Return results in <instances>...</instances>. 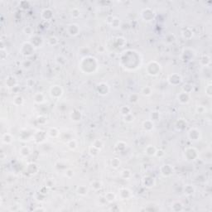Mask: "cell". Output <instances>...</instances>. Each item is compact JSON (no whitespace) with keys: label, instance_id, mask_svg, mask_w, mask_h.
<instances>
[{"label":"cell","instance_id":"1","mask_svg":"<svg viewBox=\"0 0 212 212\" xmlns=\"http://www.w3.org/2000/svg\"><path fill=\"white\" fill-rule=\"evenodd\" d=\"M79 68L85 74H94L98 71L99 61L94 56L89 55L85 56L79 62Z\"/></svg>","mask_w":212,"mask_h":212},{"label":"cell","instance_id":"2","mask_svg":"<svg viewBox=\"0 0 212 212\" xmlns=\"http://www.w3.org/2000/svg\"><path fill=\"white\" fill-rule=\"evenodd\" d=\"M145 71L148 76H157L162 71V66L157 60H151L145 66Z\"/></svg>","mask_w":212,"mask_h":212},{"label":"cell","instance_id":"3","mask_svg":"<svg viewBox=\"0 0 212 212\" xmlns=\"http://www.w3.org/2000/svg\"><path fill=\"white\" fill-rule=\"evenodd\" d=\"M183 157L187 162H193L199 158V152L194 147H187L184 150Z\"/></svg>","mask_w":212,"mask_h":212},{"label":"cell","instance_id":"4","mask_svg":"<svg viewBox=\"0 0 212 212\" xmlns=\"http://www.w3.org/2000/svg\"><path fill=\"white\" fill-rule=\"evenodd\" d=\"M19 52H20V54H21L23 56H24V57L26 58H28L34 54L35 47L30 42V41H28V42H25L21 45V47H20V51H19Z\"/></svg>","mask_w":212,"mask_h":212},{"label":"cell","instance_id":"5","mask_svg":"<svg viewBox=\"0 0 212 212\" xmlns=\"http://www.w3.org/2000/svg\"><path fill=\"white\" fill-rule=\"evenodd\" d=\"M49 94H50L51 97L54 100H60V98L63 96L64 89L59 85H53L49 89Z\"/></svg>","mask_w":212,"mask_h":212},{"label":"cell","instance_id":"6","mask_svg":"<svg viewBox=\"0 0 212 212\" xmlns=\"http://www.w3.org/2000/svg\"><path fill=\"white\" fill-rule=\"evenodd\" d=\"M187 138L192 142H198L202 139V133L199 128L193 127L187 131Z\"/></svg>","mask_w":212,"mask_h":212},{"label":"cell","instance_id":"7","mask_svg":"<svg viewBox=\"0 0 212 212\" xmlns=\"http://www.w3.org/2000/svg\"><path fill=\"white\" fill-rule=\"evenodd\" d=\"M159 173L163 177H170L175 173V169L171 164H163L160 167Z\"/></svg>","mask_w":212,"mask_h":212},{"label":"cell","instance_id":"8","mask_svg":"<svg viewBox=\"0 0 212 212\" xmlns=\"http://www.w3.org/2000/svg\"><path fill=\"white\" fill-rule=\"evenodd\" d=\"M167 81L170 85L173 86H177L181 84L182 82V77L179 73H173L170 74L167 78Z\"/></svg>","mask_w":212,"mask_h":212},{"label":"cell","instance_id":"9","mask_svg":"<svg viewBox=\"0 0 212 212\" xmlns=\"http://www.w3.org/2000/svg\"><path fill=\"white\" fill-rule=\"evenodd\" d=\"M47 139V131H43L41 129H38L37 131L32 134V139L34 140L36 143H42L46 141V139Z\"/></svg>","mask_w":212,"mask_h":212},{"label":"cell","instance_id":"10","mask_svg":"<svg viewBox=\"0 0 212 212\" xmlns=\"http://www.w3.org/2000/svg\"><path fill=\"white\" fill-rule=\"evenodd\" d=\"M66 33L70 37H77L81 33V27L77 23H70L66 27Z\"/></svg>","mask_w":212,"mask_h":212},{"label":"cell","instance_id":"11","mask_svg":"<svg viewBox=\"0 0 212 212\" xmlns=\"http://www.w3.org/2000/svg\"><path fill=\"white\" fill-rule=\"evenodd\" d=\"M155 12L151 8H143L141 11V18L145 22H150L154 19Z\"/></svg>","mask_w":212,"mask_h":212},{"label":"cell","instance_id":"12","mask_svg":"<svg viewBox=\"0 0 212 212\" xmlns=\"http://www.w3.org/2000/svg\"><path fill=\"white\" fill-rule=\"evenodd\" d=\"M177 100L178 103L181 105H188L191 101V94H188L186 92H184L181 90L179 94L177 95Z\"/></svg>","mask_w":212,"mask_h":212},{"label":"cell","instance_id":"13","mask_svg":"<svg viewBox=\"0 0 212 212\" xmlns=\"http://www.w3.org/2000/svg\"><path fill=\"white\" fill-rule=\"evenodd\" d=\"M110 85L105 82H100L96 85V92L100 96H105L110 93Z\"/></svg>","mask_w":212,"mask_h":212},{"label":"cell","instance_id":"14","mask_svg":"<svg viewBox=\"0 0 212 212\" xmlns=\"http://www.w3.org/2000/svg\"><path fill=\"white\" fill-rule=\"evenodd\" d=\"M118 197L122 201L130 199L131 197H133V192L131 190H129L127 187H121L118 190Z\"/></svg>","mask_w":212,"mask_h":212},{"label":"cell","instance_id":"15","mask_svg":"<svg viewBox=\"0 0 212 212\" xmlns=\"http://www.w3.org/2000/svg\"><path fill=\"white\" fill-rule=\"evenodd\" d=\"M41 18L43 21L50 22L54 18V13L50 8H44L41 13Z\"/></svg>","mask_w":212,"mask_h":212},{"label":"cell","instance_id":"16","mask_svg":"<svg viewBox=\"0 0 212 212\" xmlns=\"http://www.w3.org/2000/svg\"><path fill=\"white\" fill-rule=\"evenodd\" d=\"M142 184L146 188H152L156 185V180L151 176H145L142 180Z\"/></svg>","mask_w":212,"mask_h":212},{"label":"cell","instance_id":"17","mask_svg":"<svg viewBox=\"0 0 212 212\" xmlns=\"http://www.w3.org/2000/svg\"><path fill=\"white\" fill-rule=\"evenodd\" d=\"M32 100L34 101L35 104L37 105H42L46 102V95H45L44 93L42 92H36L33 96H32Z\"/></svg>","mask_w":212,"mask_h":212},{"label":"cell","instance_id":"18","mask_svg":"<svg viewBox=\"0 0 212 212\" xmlns=\"http://www.w3.org/2000/svg\"><path fill=\"white\" fill-rule=\"evenodd\" d=\"M5 85L8 89H13L18 85V79L13 76H8L5 79Z\"/></svg>","mask_w":212,"mask_h":212},{"label":"cell","instance_id":"19","mask_svg":"<svg viewBox=\"0 0 212 212\" xmlns=\"http://www.w3.org/2000/svg\"><path fill=\"white\" fill-rule=\"evenodd\" d=\"M181 35L185 40H191L194 37V31L191 27H185L181 30Z\"/></svg>","mask_w":212,"mask_h":212},{"label":"cell","instance_id":"20","mask_svg":"<svg viewBox=\"0 0 212 212\" xmlns=\"http://www.w3.org/2000/svg\"><path fill=\"white\" fill-rule=\"evenodd\" d=\"M82 117H83L82 113L78 110H72L71 112V114H70V118H71V120L73 121V122H75V123H78V122H80V121L82 119Z\"/></svg>","mask_w":212,"mask_h":212},{"label":"cell","instance_id":"21","mask_svg":"<svg viewBox=\"0 0 212 212\" xmlns=\"http://www.w3.org/2000/svg\"><path fill=\"white\" fill-rule=\"evenodd\" d=\"M157 148L154 145L152 144H148L146 148H144V153L148 156V157H155L156 152H157Z\"/></svg>","mask_w":212,"mask_h":212},{"label":"cell","instance_id":"22","mask_svg":"<svg viewBox=\"0 0 212 212\" xmlns=\"http://www.w3.org/2000/svg\"><path fill=\"white\" fill-rule=\"evenodd\" d=\"M31 37V40H30V42L34 46L35 48L37 47H41L43 44V39L42 37H40L38 35H33Z\"/></svg>","mask_w":212,"mask_h":212},{"label":"cell","instance_id":"23","mask_svg":"<svg viewBox=\"0 0 212 212\" xmlns=\"http://www.w3.org/2000/svg\"><path fill=\"white\" fill-rule=\"evenodd\" d=\"M143 128L147 133H150L154 129V122L151 119H147L143 123Z\"/></svg>","mask_w":212,"mask_h":212},{"label":"cell","instance_id":"24","mask_svg":"<svg viewBox=\"0 0 212 212\" xmlns=\"http://www.w3.org/2000/svg\"><path fill=\"white\" fill-rule=\"evenodd\" d=\"M89 187L94 191H100L103 187L102 181H100V180H93V181H90Z\"/></svg>","mask_w":212,"mask_h":212},{"label":"cell","instance_id":"25","mask_svg":"<svg viewBox=\"0 0 212 212\" xmlns=\"http://www.w3.org/2000/svg\"><path fill=\"white\" fill-rule=\"evenodd\" d=\"M47 137H49L51 139H56L58 137H60V132L57 128L56 127H52V128H48L47 131Z\"/></svg>","mask_w":212,"mask_h":212},{"label":"cell","instance_id":"26","mask_svg":"<svg viewBox=\"0 0 212 212\" xmlns=\"http://www.w3.org/2000/svg\"><path fill=\"white\" fill-rule=\"evenodd\" d=\"M76 194L80 197H85L89 192V187L85 185H80L76 187Z\"/></svg>","mask_w":212,"mask_h":212},{"label":"cell","instance_id":"27","mask_svg":"<svg viewBox=\"0 0 212 212\" xmlns=\"http://www.w3.org/2000/svg\"><path fill=\"white\" fill-rule=\"evenodd\" d=\"M200 64L201 66H202L203 67H207V66H210L211 64V59H210V56L207 54H204L202 55L200 58Z\"/></svg>","mask_w":212,"mask_h":212},{"label":"cell","instance_id":"28","mask_svg":"<svg viewBox=\"0 0 212 212\" xmlns=\"http://www.w3.org/2000/svg\"><path fill=\"white\" fill-rule=\"evenodd\" d=\"M14 141V137L13 134H9V133H6L3 134L2 136V143L5 145H10Z\"/></svg>","mask_w":212,"mask_h":212},{"label":"cell","instance_id":"29","mask_svg":"<svg viewBox=\"0 0 212 212\" xmlns=\"http://www.w3.org/2000/svg\"><path fill=\"white\" fill-rule=\"evenodd\" d=\"M38 170H39V168H38V166H37L36 163H30V164L27 165V169H26L27 173V174H29V175H33V176L37 174Z\"/></svg>","mask_w":212,"mask_h":212},{"label":"cell","instance_id":"30","mask_svg":"<svg viewBox=\"0 0 212 212\" xmlns=\"http://www.w3.org/2000/svg\"><path fill=\"white\" fill-rule=\"evenodd\" d=\"M171 208H172V210L175 212L182 211L184 210V205L180 201H175L172 203Z\"/></svg>","mask_w":212,"mask_h":212},{"label":"cell","instance_id":"31","mask_svg":"<svg viewBox=\"0 0 212 212\" xmlns=\"http://www.w3.org/2000/svg\"><path fill=\"white\" fill-rule=\"evenodd\" d=\"M196 191V188L193 185L191 184H187L183 187V193L185 196H187V197H190V196H192Z\"/></svg>","mask_w":212,"mask_h":212},{"label":"cell","instance_id":"32","mask_svg":"<svg viewBox=\"0 0 212 212\" xmlns=\"http://www.w3.org/2000/svg\"><path fill=\"white\" fill-rule=\"evenodd\" d=\"M31 148L28 146H23L19 149V155L22 157H24V158L25 157H28L31 155Z\"/></svg>","mask_w":212,"mask_h":212},{"label":"cell","instance_id":"33","mask_svg":"<svg viewBox=\"0 0 212 212\" xmlns=\"http://www.w3.org/2000/svg\"><path fill=\"white\" fill-rule=\"evenodd\" d=\"M109 24H110V27L114 29H118L121 26V20L117 17H112V19L110 20Z\"/></svg>","mask_w":212,"mask_h":212},{"label":"cell","instance_id":"34","mask_svg":"<svg viewBox=\"0 0 212 212\" xmlns=\"http://www.w3.org/2000/svg\"><path fill=\"white\" fill-rule=\"evenodd\" d=\"M104 197H105V201L108 203H112V202H115L116 199H117V195L112 192V191H109L107 193H105Z\"/></svg>","mask_w":212,"mask_h":212},{"label":"cell","instance_id":"35","mask_svg":"<svg viewBox=\"0 0 212 212\" xmlns=\"http://www.w3.org/2000/svg\"><path fill=\"white\" fill-rule=\"evenodd\" d=\"M152 92H153V89H152V87L146 85V86H143L142 88L140 94L144 97H149L152 94Z\"/></svg>","mask_w":212,"mask_h":212},{"label":"cell","instance_id":"36","mask_svg":"<svg viewBox=\"0 0 212 212\" xmlns=\"http://www.w3.org/2000/svg\"><path fill=\"white\" fill-rule=\"evenodd\" d=\"M120 177L123 178V180H127L129 181L133 177V173L129 169H123L120 172Z\"/></svg>","mask_w":212,"mask_h":212},{"label":"cell","instance_id":"37","mask_svg":"<svg viewBox=\"0 0 212 212\" xmlns=\"http://www.w3.org/2000/svg\"><path fill=\"white\" fill-rule=\"evenodd\" d=\"M121 166V160L118 157H113L110 160V167L113 169H118Z\"/></svg>","mask_w":212,"mask_h":212},{"label":"cell","instance_id":"38","mask_svg":"<svg viewBox=\"0 0 212 212\" xmlns=\"http://www.w3.org/2000/svg\"><path fill=\"white\" fill-rule=\"evenodd\" d=\"M66 145H67V148L71 150V151H75L78 148V143L76 139H69L68 141L66 142Z\"/></svg>","mask_w":212,"mask_h":212},{"label":"cell","instance_id":"39","mask_svg":"<svg viewBox=\"0 0 212 212\" xmlns=\"http://www.w3.org/2000/svg\"><path fill=\"white\" fill-rule=\"evenodd\" d=\"M13 104L15 106H22L24 104V99L22 95H15L13 99Z\"/></svg>","mask_w":212,"mask_h":212},{"label":"cell","instance_id":"40","mask_svg":"<svg viewBox=\"0 0 212 212\" xmlns=\"http://www.w3.org/2000/svg\"><path fill=\"white\" fill-rule=\"evenodd\" d=\"M119 113L121 114V115L125 116L128 114H131L132 113V108L128 105H123L121 106L120 109H119Z\"/></svg>","mask_w":212,"mask_h":212},{"label":"cell","instance_id":"41","mask_svg":"<svg viewBox=\"0 0 212 212\" xmlns=\"http://www.w3.org/2000/svg\"><path fill=\"white\" fill-rule=\"evenodd\" d=\"M71 18L74 19H78L79 18H81V9L78 8H71Z\"/></svg>","mask_w":212,"mask_h":212},{"label":"cell","instance_id":"42","mask_svg":"<svg viewBox=\"0 0 212 212\" xmlns=\"http://www.w3.org/2000/svg\"><path fill=\"white\" fill-rule=\"evenodd\" d=\"M186 122L185 120H183L182 118H180L179 120L177 121V123H176V128L177 129V130H179V131H181V130H183L184 128H186Z\"/></svg>","mask_w":212,"mask_h":212},{"label":"cell","instance_id":"43","mask_svg":"<svg viewBox=\"0 0 212 212\" xmlns=\"http://www.w3.org/2000/svg\"><path fill=\"white\" fill-rule=\"evenodd\" d=\"M91 146L94 147L97 149L101 150L105 147V144H104V142L101 139H95V140L92 142Z\"/></svg>","mask_w":212,"mask_h":212},{"label":"cell","instance_id":"44","mask_svg":"<svg viewBox=\"0 0 212 212\" xmlns=\"http://www.w3.org/2000/svg\"><path fill=\"white\" fill-rule=\"evenodd\" d=\"M59 43V40L56 36H51L47 38V44L51 47H55Z\"/></svg>","mask_w":212,"mask_h":212},{"label":"cell","instance_id":"45","mask_svg":"<svg viewBox=\"0 0 212 212\" xmlns=\"http://www.w3.org/2000/svg\"><path fill=\"white\" fill-rule=\"evenodd\" d=\"M127 147H128V144L123 141H119L115 144V148L118 149V152H123V151H124L127 148Z\"/></svg>","mask_w":212,"mask_h":212},{"label":"cell","instance_id":"46","mask_svg":"<svg viewBox=\"0 0 212 212\" xmlns=\"http://www.w3.org/2000/svg\"><path fill=\"white\" fill-rule=\"evenodd\" d=\"M139 100V94L138 93H132L128 96V102L131 104H136Z\"/></svg>","mask_w":212,"mask_h":212},{"label":"cell","instance_id":"47","mask_svg":"<svg viewBox=\"0 0 212 212\" xmlns=\"http://www.w3.org/2000/svg\"><path fill=\"white\" fill-rule=\"evenodd\" d=\"M126 40L124 37H117L115 39V45L117 46V47H123L126 44Z\"/></svg>","mask_w":212,"mask_h":212},{"label":"cell","instance_id":"48","mask_svg":"<svg viewBox=\"0 0 212 212\" xmlns=\"http://www.w3.org/2000/svg\"><path fill=\"white\" fill-rule=\"evenodd\" d=\"M195 110H196V113L198 114H205L207 113V109L202 105H197Z\"/></svg>","mask_w":212,"mask_h":212},{"label":"cell","instance_id":"49","mask_svg":"<svg viewBox=\"0 0 212 212\" xmlns=\"http://www.w3.org/2000/svg\"><path fill=\"white\" fill-rule=\"evenodd\" d=\"M31 66H32V61L30 60L28 58H27L26 60H24L23 62H22V67L24 69V70H29L31 69Z\"/></svg>","mask_w":212,"mask_h":212},{"label":"cell","instance_id":"50","mask_svg":"<svg viewBox=\"0 0 212 212\" xmlns=\"http://www.w3.org/2000/svg\"><path fill=\"white\" fill-rule=\"evenodd\" d=\"M123 121H124L125 123H131L134 121L135 117H134V115L133 114V113H131V114H127V115L123 116Z\"/></svg>","mask_w":212,"mask_h":212},{"label":"cell","instance_id":"51","mask_svg":"<svg viewBox=\"0 0 212 212\" xmlns=\"http://www.w3.org/2000/svg\"><path fill=\"white\" fill-rule=\"evenodd\" d=\"M181 90L184 92H186L188 94H191V92L193 91V85L191 84H189V83H186V84L183 85Z\"/></svg>","mask_w":212,"mask_h":212},{"label":"cell","instance_id":"52","mask_svg":"<svg viewBox=\"0 0 212 212\" xmlns=\"http://www.w3.org/2000/svg\"><path fill=\"white\" fill-rule=\"evenodd\" d=\"M205 94L207 97L211 98L212 96V85L211 83H208L205 87Z\"/></svg>","mask_w":212,"mask_h":212},{"label":"cell","instance_id":"53","mask_svg":"<svg viewBox=\"0 0 212 212\" xmlns=\"http://www.w3.org/2000/svg\"><path fill=\"white\" fill-rule=\"evenodd\" d=\"M23 32L25 33V35H27V36L32 37V36H33V33H34V31H33V28H32L31 26H26L23 28Z\"/></svg>","mask_w":212,"mask_h":212},{"label":"cell","instance_id":"54","mask_svg":"<svg viewBox=\"0 0 212 212\" xmlns=\"http://www.w3.org/2000/svg\"><path fill=\"white\" fill-rule=\"evenodd\" d=\"M165 40H166V42H168V43H169V44H172V43H174V42H176L177 37H176V36L174 34H173V33H170V34L167 35V37H165Z\"/></svg>","mask_w":212,"mask_h":212},{"label":"cell","instance_id":"55","mask_svg":"<svg viewBox=\"0 0 212 212\" xmlns=\"http://www.w3.org/2000/svg\"><path fill=\"white\" fill-rule=\"evenodd\" d=\"M100 150L97 149V148H95L94 147L91 146V145H90V147L89 148V153L91 155L92 157H95V156H97V155L100 153Z\"/></svg>","mask_w":212,"mask_h":212},{"label":"cell","instance_id":"56","mask_svg":"<svg viewBox=\"0 0 212 212\" xmlns=\"http://www.w3.org/2000/svg\"><path fill=\"white\" fill-rule=\"evenodd\" d=\"M159 118H160V113L158 112V111H153V112H152V114H150V119L153 121V122H154V121L158 120Z\"/></svg>","mask_w":212,"mask_h":212},{"label":"cell","instance_id":"57","mask_svg":"<svg viewBox=\"0 0 212 212\" xmlns=\"http://www.w3.org/2000/svg\"><path fill=\"white\" fill-rule=\"evenodd\" d=\"M37 123H38V124H40V125H44V124H46V123H47V118L45 117V116L40 115L37 118Z\"/></svg>","mask_w":212,"mask_h":212},{"label":"cell","instance_id":"58","mask_svg":"<svg viewBox=\"0 0 212 212\" xmlns=\"http://www.w3.org/2000/svg\"><path fill=\"white\" fill-rule=\"evenodd\" d=\"M74 175H75V173H74V171L71 168H66L65 170V176L68 179H71L74 177Z\"/></svg>","mask_w":212,"mask_h":212},{"label":"cell","instance_id":"59","mask_svg":"<svg viewBox=\"0 0 212 212\" xmlns=\"http://www.w3.org/2000/svg\"><path fill=\"white\" fill-rule=\"evenodd\" d=\"M54 185H55V181H53L52 179H47L45 184V186H47V188H52V186H54Z\"/></svg>","mask_w":212,"mask_h":212},{"label":"cell","instance_id":"60","mask_svg":"<svg viewBox=\"0 0 212 212\" xmlns=\"http://www.w3.org/2000/svg\"><path fill=\"white\" fill-rule=\"evenodd\" d=\"M164 155H165V152H164L163 150H162V149H157V152H156V155H155V157H164Z\"/></svg>","mask_w":212,"mask_h":212},{"label":"cell","instance_id":"61","mask_svg":"<svg viewBox=\"0 0 212 212\" xmlns=\"http://www.w3.org/2000/svg\"><path fill=\"white\" fill-rule=\"evenodd\" d=\"M26 84H27V86H28V87L33 86V85L35 84L34 80H33V79H28V80L27 81Z\"/></svg>","mask_w":212,"mask_h":212},{"label":"cell","instance_id":"62","mask_svg":"<svg viewBox=\"0 0 212 212\" xmlns=\"http://www.w3.org/2000/svg\"><path fill=\"white\" fill-rule=\"evenodd\" d=\"M35 210H45V209H41V208H37V209H36Z\"/></svg>","mask_w":212,"mask_h":212}]
</instances>
